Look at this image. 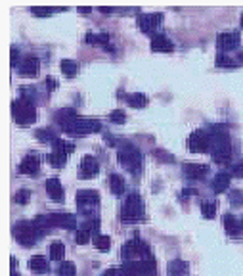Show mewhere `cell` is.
<instances>
[{
	"mask_svg": "<svg viewBox=\"0 0 243 276\" xmlns=\"http://www.w3.org/2000/svg\"><path fill=\"white\" fill-rule=\"evenodd\" d=\"M121 276H140L138 267H136V261H126L124 267L121 269Z\"/></svg>",
	"mask_w": 243,
	"mask_h": 276,
	"instance_id": "obj_35",
	"label": "cell"
},
{
	"mask_svg": "<svg viewBox=\"0 0 243 276\" xmlns=\"http://www.w3.org/2000/svg\"><path fill=\"white\" fill-rule=\"evenodd\" d=\"M240 31H224L216 37V46L220 52H230L240 46Z\"/></svg>",
	"mask_w": 243,
	"mask_h": 276,
	"instance_id": "obj_9",
	"label": "cell"
},
{
	"mask_svg": "<svg viewBox=\"0 0 243 276\" xmlns=\"http://www.w3.org/2000/svg\"><path fill=\"white\" fill-rule=\"evenodd\" d=\"M230 200L234 205H243V192L242 190H232L230 192Z\"/></svg>",
	"mask_w": 243,
	"mask_h": 276,
	"instance_id": "obj_42",
	"label": "cell"
},
{
	"mask_svg": "<svg viewBox=\"0 0 243 276\" xmlns=\"http://www.w3.org/2000/svg\"><path fill=\"white\" fill-rule=\"evenodd\" d=\"M58 121H60L61 129L71 134H92V132L102 130V123L98 119L79 117V115H75L73 110H65L61 115H58Z\"/></svg>",
	"mask_w": 243,
	"mask_h": 276,
	"instance_id": "obj_1",
	"label": "cell"
},
{
	"mask_svg": "<svg viewBox=\"0 0 243 276\" xmlns=\"http://www.w3.org/2000/svg\"><path fill=\"white\" fill-rule=\"evenodd\" d=\"M79 12H81V14H90L92 8H87V6H83V8H79Z\"/></svg>",
	"mask_w": 243,
	"mask_h": 276,
	"instance_id": "obj_49",
	"label": "cell"
},
{
	"mask_svg": "<svg viewBox=\"0 0 243 276\" xmlns=\"http://www.w3.org/2000/svg\"><path fill=\"white\" fill-rule=\"evenodd\" d=\"M48 161H50V165H54V167H61V165H65V161H67V155L65 153H60V152H54L48 153Z\"/></svg>",
	"mask_w": 243,
	"mask_h": 276,
	"instance_id": "obj_33",
	"label": "cell"
},
{
	"mask_svg": "<svg viewBox=\"0 0 243 276\" xmlns=\"http://www.w3.org/2000/svg\"><path fill=\"white\" fill-rule=\"evenodd\" d=\"M58 275L60 276H75L77 275V269L71 261H63L60 267H58Z\"/></svg>",
	"mask_w": 243,
	"mask_h": 276,
	"instance_id": "obj_31",
	"label": "cell"
},
{
	"mask_svg": "<svg viewBox=\"0 0 243 276\" xmlns=\"http://www.w3.org/2000/svg\"><path fill=\"white\" fill-rule=\"evenodd\" d=\"M102 276H121V271L119 269H107Z\"/></svg>",
	"mask_w": 243,
	"mask_h": 276,
	"instance_id": "obj_47",
	"label": "cell"
},
{
	"mask_svg": "<svg viewBox=\"0 0 243 276\" xmlns=\"http://www.w3.org/2000/svg\"><path fill=\"white\" fill-rule=\"evenodd\" d=\"M12 276H21L19 273H12Z\"/></svg>",
	"mask_w": 243,
	"mask_h": 276,
	"instance_id": "obj_50",
	"label": "cell"
},
{
	"mask_svg": "<svg viewBox=\"0 0 243 276\" xmlns=\"http://www.w3.org/2000/svg\"><path fill=\"white\" fill-rule=\"evenodd\" d=\"M77 203L81 207H94L100 203V194L96 190H79L77 192Z\"/></svg>",
	"mask_w": 243,
	"mask_h": 276,
	"instance_id": "obj_16",
	"label": "cell"
},
{
	"mask_svg": "<svg viewBox=\"0 0 243 276\" xmlns=\"http://www.w3.org/2000/svg\"><path fill=\"white\" fill-rule=\"evenodd\" d=\"M107 40L109 38L104 33H100V35H87V42H90V44H102V46H105Z\"/></svg>",
	"mask_w": 243,
	"mask_h": 276,
	"instance_id": "obj_37",
	"label": "cell"
},
{
	"mask_svg": "<svg viewBox=\"0 0 243 276\" xmlns=\"http://www.w3.org/2000/svg\"><path fill=\"white\" fill-rule=\"evenodd\" d=\"M211 134V152H213V161L226 165L232 159V144H230V136L224 130V127H214Z\"/></svg>",
	"mask_w": 243,
	"mask_h": 276,
	"instance_id": "obj_2",
	"label": "cell"
},
{
	"mask_svg": "<svg viewBox=\"0 0 243 276\" xmlns=\"http://www.w3.org/2000/svg\"><path fill=\"white\" fill-rule=\"evenodd\" d=\"M148 255H152L150 253V245L146 242H142L138 236L122 245V257L126 261H138L140 257H148Z\"/></svg>",
	"mask_w": 243,
	"mask_h": 276,
	"instance_id": "obj_7",
	"label": "cell"
},
{
	"mask_svg": "<svg viewBox=\"0 0 243 276\" xmlns=\"http://www.w3.org/2000/svg\"><path fill=\"white\" fill-rule=\"evenodd\" d=\"M50 257L54 259V261H63V257H65V245L61 244V242H52L50 244Z\"/></svg>",
	"mask_w": 243,
	"mask_h": 276,
	"instance_id": "obj_25",
	"label": "cell"
},
{
	"mask_svg": "<svg viewBox=\"0 0 243 276\" xmlns=\"http://www.w3.org/2000/svg\"><path fill=\"white\" fill-rule=\"evenodd\" d=\"M77 71H79V65H77V61H73V60H63V61H61V73H63L65 77H73Z\"/></svg>",
	"mask_w": 243,
	"mask_h": 276,
	"instance_id": "obj_28",
	"label": "cell"
},
{
	"mask_svg": "<svg viewBox=\"0 0 243 276\" xmlns=\"http://www.w3.org/2000/svg\"><path fill=\"white\" fill-rule=\"evenodd\" d=\"M153 155H155V159H159V161H163V163H174V155H171L169 152H165V150H155L153 152Z\"/></svg>",
	"mask_w": 243,
	"mask_h": 276,
	"instance_id": "obj_39",
	"label": "cell"
},
{
	"mask_svg": "<svg viewBox=\"0 0 243 276\" xmlns=\"http://www.w3.org/2000/svg\"><path fill=\"white\" fill-rule=\"evenodd\" d=\"M42 236V232L38 230V226L35 224V221L29 222V221H19L14 224V238L25 247H31V245L36 242V238Z\"/></svg>",
	"mask_w": 243,
	"mask_h": 276,
	"instance_id": "obj_6",
	"label": "cell"
},
{
	"mask_svg": "<svg viewBox=\"0 0 243 276\" xmlns=\"http://www.w3.org/2000/svg\"><path fill=\"white\" fill-rule=\"evenodd\" d=\"M136 267H138V273L140 276H153L157 273V263L153 259V255H148V257H142L136 261Z\"/></svg>",
	"mask_w": 243,
	"mask_h": 276,
	"instance_id": "obj_18",
	"label": "cell"
},
{
	"mask_svg": "<svg viewBox=\"0 0 243 276\" xmlns=\"http://www.w3.org/2000/svg\"><path fill=\"white\" fill-rule=\"evenodd\" d=\"M36 138H38L40 142H52V144L58 140L56 134H54L50 129H38V130H36Z\"/></svg>",
	"mask_w": 243,
	"mask_h": 276,
	"instance_id": "obj_30",
	"label": "cell"
},
{
	"mask_svg": "<svg viewBox=\"0 0 243 276\" xmlns=\"http://www.w3.org/2000/svg\"><path fill=\"white\" fill-rule=\"evenodd\" d=\"M124 179H122L121 175H109V188H111V192L113 194H117V196H121L122 192H124Z\"/></svg>",
	"mask_w": 243,
	"mask_h": 276,
	"instance_id": "obj_24",
	"label": "cell"
},
{
	"mask_svg": "<svg viewBox=\"0 0 243 276\" xmlns=\"http://www.w3.org/2000/svg\"><path fill=\"white\" fill-rule=\"evenodd\" d=\"M90 232H88V228H87V226H85V224H83V226H81V228H79V230H77V236H75V242H77V244L79 245H83V244H87V242H88V240H90Z\"/></svg>",
	"mask_w": 243,
	"mask_h": 276,
	"instance_id": "obj_36",
	"label": "cell"
},
{
	"mask_svg": "<svg viewBox=\"0 0 243 276\" xmlns=\"http://www.w3.org/2000/svg\"><path fill=\"white\" fill-rule=\"evenodd\" d=\"M100 12H102V14H111V12H113V8H105V6H102V8H100Z\"/></svg>",
	"mask_w": 243,
	"mask_h": 276,
	"instance_id": "obj_48",
	"label": "cell"
},
{
	"mask_svg": "<svg viewBox=\"0 0 243 276\" xmlns=\"http://www.w3.org/2000/svg\"><path fill=\"white\" fill-rule=\"evenodd\" d=\"M17 56H19L17 48H12V67H14V65H19V61H17Z\"/></svg>",
	"mask_w": 243,
	"mask_h": 276,
	"instance_id": "obj_46",
	"label": "cell"
},
{
	"mask_svg": "<svg viewBox=\"0 0 243 276\" xmlns=\"http://www.w3.org/2000/svg\"><path fill=\"white\" fill-rule=\"evenodd\" d=\"M94 245H96L98 251H107L111 247V238L104 236V234H98V236H94Z\"/></svg>",
	"mask_w": 243,
	"mask_h": 276,
	"instance_id": "obj_29",
	"label": "cell"
},
{
	"mask_svg": "<svg viewBox=\"0 0 243 276\" xmlns=\"http://www.w3.org/2000/svg\"><path fill=\"white\" fill-rule=\"evenodd\" d=\"M230 181H232V175H228V173H218L213 179V184H211V186H213V192H216V194L226 192L228 186H230Z\"/></svg>",
	"mask_w": 243,
	"mask_h": 276,
	"instance_id": "obj_20",
	"label": "cell"
},
{
	"mask_svg": "<svg viewBox=\"0 0 243 276\" xmlns=\"http://www.w3.org/2000/svg\"><path fill=\"white\" fill-rule=\"evenodd\" d=\"M38 69H40V60L36 58V56H25L23 60L19 61V65H17V71L21 73V75H25V77H33V75H36L38 73Z\"/></svg>",
	"mask_w": 243,
	"mask_h": 276,
	"instance_id": "obj_14",
	"label": "cell"
},
{
	"mask_svg": "<svg viewBox=\"0 0 243 276\" xmlns=\"http://www.w3.org/2000/svg\"><path fill=\"white\" fill-rule=\"evenodd\" d=\"M109 119L113 123H124L126 121V113H124L122 110H113V111L109 113Z\"/></svg>",
	"mask_w": 243,
	"mask_h": 276,
	"instance_id": "obj_41",
	"label": "cell"
},
{
	"mask_svg": "<svg viewBox=\"0 0 243 276\" xmlns=\"http://www.w3.org/2000/svg\"><path fill=\"white\" fill-rule=\"evenodd\" d=\"M75 150V144L73 142H67V140H61L58 138L56 142H54V152H60V153H65V155H69V153Z\"/></svg>",
	"mask_w": 243,
	"mask_h": 276,
	"instance_id": "obj_27",
	"label": "cell"
},
{
	"mask_svg": "<svg viewBox=\"0 0 243 276\" xmlns=\"http://www.w3.org/2000/svg\"><path fill=\"white\" fill-rule=\"evenodd\" d=\"M232 175H234V177H238V179H243V161L236 163V165L232 167Z\"/></svg>",
	"mask_w": 243,
	"mask_h": 276,
	"instance_id": "obj_44",
	"label": "cell"
},
{
	"mask_svg": "<svg viewBox=\"0 0 243 276\" xmlns=\"http://www.w3.org/2000/svg\"><path fill=\"white\" fill-rule=\"evenodd\" d=\"M29 200H31L29 190H17V192H16V196H14V202H16V203H19V205H25Z\"/></svg>",
	"mask_w": 243,
	"mask_h": 276,
	"instance_id": "obj_38",
	"label": "cell"
},
{
	"mask_svg": "<svg viewBox=\"0 0 243 276\" xmlns=\"http://www.w3.org/2000/svg\"><path fill=\"white\" fill-rule=\"evenodd\" d=\"M201 213L205 219H214L216 215V203L214 202H203L201 203Z\"/></svg>",
	"mask_w": 243,
	"mask_h": 276,
	"instance_id": "obj_34",
	"label": "cell"
},
{
	"mask_svg": "<svg viewBox=\"0 0 243 276\" xmlns=\"http://www.w3.org/2000/svg\"><path fill=\"white\" fill-rule=\"evenodd\" d=\"M31 12H33V14H38V16H48V14L56 12V8H40V6H33Z\"/></svg>",
	"mask_w": 243,
	"mask_h": 276,
	"instance_id": "obj_43",
	"label": "cell"
},
{
	"mask_svg": "<svg viewBox=\"0 0 243 276\" xmlns=\"http://www.w3.org/2000/svg\"><path fill=\"white\" fill-rule=\"evenodd\" d=\"M209 173V165H203V163H188L184 165V175L190 179V181H201L205 179Z\"/></svg>",
	"mask_w": 243,
	"mask_h": 276,
	"instance_id": "obj_15",
	"label": "cell"
},
{
	"mask_svg": "<svg viewBox=\"0 0 243 276\" xmlns=\"http://www.w3.org/2000/svg\"><path fill=\"white\" fill-rule=\"evenodd\" d=\"M152 50L153 52H173L174 44H173L171 38H167V35L159 33L152 38Z\"/></svg>",
	"mask_w": 243,
	"mask_h": 276,
	"instance_id": "obj_17",
	"label": "cell"
},
{
	"mask_svg": "<svg viewBox=\"0 0 243 276\" xmlns=\"http://www.w3.org/2000/svg\"><path fill=\"white\" fill-rule=\"evenodd\" d=\"M188 148L191 152H197V153H203V152H209L211 150V134L203 129H197L190 134L188 138Z\"/></svg>",
	"mask_w": 243,
	"mask_h": 276,
	"instance_id": "obj_8",
	"label": "cell"
},
{
	"mask_svg": "<svg viewBox=\"0 0 243 276\" xmlns=\"http://www.w3.org/2000/svg\"><path fill=\"white\" fill-rule=\"evenodd\" d=\"M29 267H31V271H35V273H48V261H46L42 255L31 257Z\"/></svg>",
	"mask_w": 243,
	"mask_h": 276,
	"instance_id": "obj_23",
	"label": "cell"
},
{
	"mask_svg": "<svg viewBox=\"0 0 243 276\" xmlns=\"http://www.w3.org/2000/svg\"><path fill=\"white\" fill-rule=\"evenodd\" d=\"M238 63H240V61L230 58V56H226L224 52H220V54L216 56V65H218V67H234V65H238Z\"/></svg>",
	"mask_w": 243,
	"mask_h": 276,
	"instance_id": "obj_32",
	"label": "cell"
},
{
	"mask_svg": "<svg viewBox=\"0 0 243 276\" xmlns=\"http://www.w3.org/2000/svg\"><path fill=\"white\" fill-rule=\"evenodd\" d=\"M242 230H243V221H242Z\"/></svg>",
	"mask_w": 243,
	"mask_h": 276,
	"instance_id": "obj_52",
	"label": "cell"
},
{
	"mask_svg": "<svg viewBox=\"0 0 243 276\" xmlns=\"http://www.w3.org/2000/svg\"><path fill=\"white\" fill-rule=\"evenodd\" d=\"M124 100L128 102V106H132V108H146L148 106V96L146 94H142V92H136V94H130V96H124Z\"/></svg>",
	"mask_w": 243,
	"mask_h": 276,
	"instance_id": "obj_22",
	"label": "cell"
},
{
	"mask_svg": "<svg viewBox=\"0 0 243 276\" xmlns=\"http://www.w3.org/2000/svg\"><path fill=\"white\" fill-rule=\"evenodd\" d=\"M48 219H50L52 226H61V228H69V230L77 228V219L71 213H50Z\"/></svg>",
	"mask_w": 243,
	"mask_h": 276,
	"instance_id": "obj_11",
	"label": "cell"
},
{
	"mask_svg": "<svg viewBox=\"0 0 243 276\" xmlns=\"http://www.w3.org/2000/svg\"><path fill=\"white\" fill-rule=\"evenodd\" d=\"M242 27H243V14H242Z\"/></svg>",
	"mask_w": 243,
	"mask_h": 276,
	"instance_id": "obj_51",
	"label": "cell"
},
{
	"mask_svg": "<svg viewBox=\"0 0 243 276\" xmlns=\"http://www.w3.org/2000/svg\"><path fill=\"white\" fill-rule=\"evenodd\" d=\"M100 173V163L94 155H85L79 167V177L81 179H94Z\"/></svg>",
	"mask_w": 243,
	"mask_h": 276,
	"instance_id": "obj_10",
	"label": "cell"
},
{
	"mask_svg": "<svg viewBox=\"0 0 243 276\" xmlns=\"http://www.w3.org/2000/svg\"><path fill=\"white\" fill-rule=\"evenodd\" d=\"M38 169H40V157L36 155V153H29V155H25L23 159H21V163H19V173L21 175H36L38 173Z\"/></svg>",
	"mask_w": 243,
	"mask_h": 276,
	"instance_id": "obj_12",
	"label": "cell"
},
{
	"mask_svg": "<svg viewBox=\"0 0 243 276\" xmlns=\"http://www.w3.org/2000/svg\"><path fill=\"white\" fill-rule=\"evenodd\" d=\"M117 159L132 175H138L142 171L144 157H142V152L136 146H132V144H124L121 150H119V153H117Z\"/></svg>",
	"mask_w": 243,
	"mask_h": 276,
	"instance_id": "obj_4",
	"label": "cell"
},
{
	"mask_svg": "<svg viewBox=\"0 0 243 276\" xmlns=\"http://www.w3.org/2000/svg\"><path fill=\"white\" fill-rule=\"evenodd\" d=\"M224 228H226V232H228L230 236H240V232H242V222L236 221L234 215L226 213L224 215Z\"/></svg>",
	"mask_w": 243,
	"mask_h": 276,
	"instance_id": "obj_21",
	"label": "cell"
},
{
	"mask_svg": "<svg viewBox=\"0 0 243 276\" xmlns=\"http://www.w3.org/2000/svg\"><path fill=\"white\" fill-rule=\"evenodd\" d=\"M121 219L124 222H142L146 219L144 215V202L140 198V194H130L124 200V207H122Z\"/></svg>",
	"mask_w": 243,
	"mask_h": 276,
	"instance_id": "obj_5",
	"label": "cell"
},
{
	"mask_svg": "<svg viewBox=\"0 0 243 276\" xmlns=\"http://www.w3.org/2000/svg\"><path fill=\"white\" fill-rule=\"evenodd\" d=\"M85 226L88 228V232H90L92 236H98V230H100V221H98V219H90V221H87V222H85Z\"/></svg>",
	"mask_w": 243,
	"mask_h": 276,
	"instance_id": "obj_40",
	"label": "cell"
},
{
	"mask_svg": "<svg viewBox=\"0 0 243 276\" xmlns=\"http://www.w3.org/2000/svg\"><path fill=\"white\" fill-rule=\"evenodd\" d=\"M163 23V14H144L138 18V25L144 33H152Z\"/></svg>",
	"mask_w": 243,
	"mask_h": 276,
	"instance_id": "obj_13",
	"label": "cell"
},
{
	"mask_svg": "<svg viewBox=\"0 0 243 276\" xmlns=\"http://www.w3.org/2000/svg\"><path fill=\"white\" fill-rule=\"evenodd\" d=\"M186 196H197V190H193V188L184 190L182 194H180V200H186Z\"/></svg>",
	"mask_w": 243,
	"mask_h": 276,
	"instance_id": "obj_45",
	"label": "cell"
},
{
	"mask_svg": "<svg viewBox=\"0 0 243 276\" xmlns=\"http://www.w3.org/2000/svg\"><path fill=\"white\" fill-rule=\"evenodd\" d=\"M12 111H14V119L17 125L25 127L31 123L36 121V110H35V102L29 98H17L14 104H12Z\"/></svg>",
	"mask_w": 243,
	"mask_h": 276,
	"instance_id": "obj_3",
	"label": "cell"
},
{
	"mask_svg": "<svg viewBox=\"0 0 243 276\" xmlns=\"http://www.w3.org/2000/svg\"><path fill=\"white\" fill-rule=\"evenodd\" d=\"M46 192L54 202H63V188H61L60 179H48L46 181Z\"/></svg>",
	"mask_w": 243,
	"mask_h": 276,
	"instance_id": "obj_19",
	"label": "cell"
},
{
	"mask_svg": "<svg viewBox=\"0 0 243 276\" xmlns=\"http://www.w3.org/2000/svg\"><path fill=\"white\" fill-rule=\"evenodd\" d=\"M169 271H171V275H186L188 273V263L182 261V259H174V261H171Z\"/></svg>",
	"mask_w": 243,
	"mask_h": 276,
	"instance_id": "obj_26",
	"label": "cell"
}]
</instances>
